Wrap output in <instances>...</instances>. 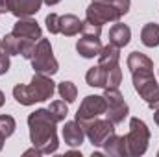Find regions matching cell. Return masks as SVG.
I'll list each match as a JSON object with an SVG mask.
<instances>
[{"label":"cell","mask_w":159,"mask_h":157,"mask_svg":"<svg viewBox=\"0 0 159 157\" xmlns=\"http://www.w3.org/2000/svg\"><path fill=\"white\" fill-rule=\"evenodd\" d=\"M56 120L46 109H35L28 117V128H30V142L35 146L41 154H54L59 148Z\"/></svg>","instance_id":"cell-1"},{"label":"cell","mask_w":159,"mask_h":157,"mask_svg":"<svg viewBox=\"0 0 159 157\" xmlns=\"http://www.w3.org/2000/svg\"><path fill=\"white\" fill-rule=\"evenodd\" d=\"M150 142V129L144 120L133 117L129 120V131L126 135V146H128V157H139L148 150Z\"/></svg>","instance_id":"cell-2"},{"label":"cell","mask_w":159,"mask_h":157,"mask_svg":"<svg viewBox=\"0 0 159 157\" xmlns=\"http://www.w3.org/2000/svg\"><path fill=\"white\" fill-rule=\"evenodd\" d=\"M131 79L137 94L148 104L150 109H154V105L159 102V83L154 76V70H133Z\"/></svg>","instance_id":"cell-3"},{"label":"cell","mask_w":159,"mask_h":157,"mask_svg":"<svg viewBox=\"0 0 159 157\" xmlns=\"http://www.w3.org/2000/svg\"><path fill=\"white\" fill-rule=\"evenodd\" d=\"M32 69L34 72H39V74H46V76H54L57 70H59V63L57 59L54 57V52H52V44L48 39H43L41 37L35 44V50H34V56H32Z\"/></svg>","instance_id":"cell-4"},{"label":"cell","mask_w":159,"mask_h":157,"mask_svg":"<svg viewBox=\"0 0 159 157\" xmlns=\"http://www.w3.org/2000/svg\"><path fill=\"white\" fill-rule=\"evenodd\" d=\"M104 98H106V118H109L115 126L124 122V118L129 115V107L119 89H104Z\"/></svg>","instance_id":"cell-5"},{"label":"cell","mask_w":159,"mask_h":157,"mask_svg":"<svg viewBox=\"0 0 159 157\" xmlns=\"http://www.w3.org/2000/svg\"><path fill=\"white\" fill-rule=\"evenodd\" d=\"M85 131V137L89 139V142L93 146H102L104 141L115 133V124L109 120V118H94V120H89L85 124H80Z\"/></svg>","instance_id":"cell-6"},{"label":"cell","mask_w":159,"mask_h":157,"mask_svg":"<svg viewBox=\"0 0 159 157\" xmlns=\"http://www.w3.org/2000/svg\"><path fill=\"white\" fill-rule=\"evenodd\" d=\"M120 17H122V13L115 6H109L104 2H91V6L85 11V20L98 24V26H104L107 22H119Z\"/></svg>","instance_id":"cell-7"},{"label":"cell","mask_w":159,"mask_h":157,"mask_svg":"<svg viewBox=\"0 0 159 157\" xmlns=\"http://www.w3.org/2000/svg\"><path fill=\"white\" fill-rule=\"evenodd\" d=\"M102 115H106V98H104V94L102 96L100 94H89V96L83 98L80 109L76 111L74 120H78L80 124H85V122L94 120V118L102 117Z\"/></svg>","instance_id":"cell-8"},{"label":"cell","mask_w":159,"mask_h":157,"mask_svg":"<svg viewBox=\"0 0 159 157\" xmlns=\"http://www.w3.org/2000/svg\"><path fill=\"white\" fill-rule=\"evenodd\" d=\"M35 44H37L35 41L22 39L15 34H7L2 39V52H6L7 56H22L24 59H32Z\"/></svg>","instance_id":"cell-9"},{"label":"cell","mask_w":159,"mask_h":157,"mask_svg":"<svg viewBox=\"0 0 159 157\" xmlns=\"http://www.w3.org/2000/svg\"><path fill=\"white\" fill-rule=\"evenodd\" d=\"M28 89H30V94H32L34 102H46V100H50L54 96L56 83L52 81L50 76L35 72L32 81H30V85H28Z\"/></svg>","instance_id":"cell-10"},{"label":"cell","mask_w":159,"mask_h":157,"mask_svg":"<svg viewBox=\"0 0 159 157\" xmlns=\"http://www.w3.org/2000/svg\"><path fill=\"white\" fill-rule=\"evenodd\" d=\"M15 35L22 37V39H30V41H37L43 37V30L37 24V20H34L32 17H24V19H19L15 24H13V32Z\"/></svg>","instance_id":"cell-11"},{"label":"cell","mask_w":159,"mask_h":157,"mask_svg":"<svg viewBox=\"0 0 159 157\" xmlns=\"http://www.w3.org/2000/svg\"><path fill=\"white\" fill-rule=\"evenodd\" d=\"M102 41L100 35H89V34H83L81 39H78L76 43V52H78L81 57L85 59H93V57H98L100 52H102Z\"/></svg>","instance_id":"cell-12"},{"label":"cell","mask_w":159,"mask_h":157,"mask_svg":"<svg viewBox=\"0 0 159 157\" xmlns=\"http://www.w3.org/2000/svg\"><path fill=\"white\" fill-rule=\"evenodd\" d=\"M83 139H85V131L83 128L80 126L78 120H70V122H65L63 126V141L67 146L70 148H80L83 144Z\"/></svg>","instance_id":"cell-13"},{"label":"cell","mask_w":159,"mask_h":157,"mask_svg":"<svg viewBox=\"0 0 159 157\" xmlns=\"http://www.w3.org/2000/svg\"><path fill=\"white\" fill-rule=\"evenodd\" d=\"M104 154L109 157H128V146H126V135H117V133H111L104 144Z\"/></svg>","instance_id":"cell-14"},{"label":"cell","mask_w":159,"mask_h":157,"mask_svg":"<svg viewBox=\"0 0 159 157\" xmlns=\"http://www.w3.org/2000/svg\"><path fill=\"white\" fill-rule=\"evenodd\" d=\"M43 6V0H11V11L17 19L35 15Z\"/></svg>","instance_id":"cell-15"},{"label":"cell","mask_w":159,"mask_h":157,"mask_svg":"<svg viewBox=\"0 0 159 157\" xmlns=\"http://www.w3.org/2000/svg\"><path fill=\"white\" fill-rule=\"evenodd\" d=\"M83 20H80L76 15H59V22H57V34L65 35V37H74L81 32Z\"/></svg>","instance_id":"cell-16"},{"label":"cell","mask_w":159,"mask_h":157,"mask_svg":"<svg viewBox=\"0 0 159 157\" xmlns=\"http://www.w3.org/2000/svg\"><path fill=\"white\" fill-rule=\"evenodd\" d=\"M129 39H131V30H129V26H126V24L117 22V24L109 30V43L115 44L117 48H124V46L129 43Z\"/></svg>","instance_id":"cell-17"},{"label":"cell","mask_w":159,"mask_h":157,"mask_svg":"<svg viewBox=\"0 0 159 157\" xmlns=\"http://www.w3.org/2000/svg\"><path fill=\"white\" fill-rule=\"evenodd\" d=\"M128 69L129 72L133 70H154V63L148 56H144L143 52H131L128 56Z\"/></svg>","instance_id":"cell-18"},{"label":"cell","mask_w":159,"mask_h":157,"mask_svg":"<svg viewBox=\"0 0 159 157\" xmlns=\"http://www.w3.org/2000/svg\"><path fill=\"white\" fill-rule=\"evenodd\" d=\"M141 41H143V44L148 46V48L159 46V24H156V22L144 24L143 30H141Z\"/></svg>","instance_id":"cell-19"},{"label":"cell","mask_w":159,"mask_h":157,"mask_svg":"<svg viewBox=\"0 0 159 157\" xmlns=\"http://www.w3.org/2000/svg\"><path fill=\"white\" fill-rule=\"evenodd\" d=\"M85 81H87L89 87H102V89H106V72H104V69L100 65L91 67L87 70V74H85Z\"/></svg>","instance_id":"cell-20"},{"label":"cell","mask_w":159,"mask_h":157,"mask_svg":"<svg viewBox=\"0 0 159 157\" xmlns=\"http://www.w3.org/2000/svg\"><path fill=\"white\" fill-rule=\"evenodd\" d=\"M57 92H59V96H61L67 104H72V102H76V98H78V87H76L72 81H61V83L57 85Z\"/></svg>","instance_id":"cell-21"},{"label":"cell","mask_w":159,"mask_h":157,"mask_svg":"<svg viewBox=\"0 0 159 157\" xmlns=\"http://www.w3.org/2000/svg\"><path fill=\"white\" fill-rule=\"evenodd\" d=\"M48 111H50V115L54 117L56 122H63L67 118V115H69V107H67L65 100H54V102H50Z\"/></svg>","instance_id":"cell-22"},{"label":"cell","mask_w":159,"mask_h":157,"mask_svg":"<svg viewBox=\"0 0 159 157\" xmlns=\"http://www.w3.org/2000/svg\"><path fill=\"white\" fill-rule=\"evenodd\" d=\"M13 98H15L20 105H34V104H35L34 98H32V94H30L28 85H22V83H19V85L13 87Z\"/></svg>","instance_id":"cell-23"},{"label":"cell","mask_w":159,"mask_h":157,"mask_svg":"<svg viewBox=\"0 0 159 157\" xmlns=\"http://www.w3.org/2000/svg\"><path fill=\"white\" fill-rule=\"evenodd\" d=\"M15 129H17L15 118L11 117V115H0V133H2L6 139L11 137V135L15 133Z\"/></svg>","instance_id":"cell-24"},{"label":"cell","mask_w":159,"mask_h":157,"mask_svg":"<svg viewBox=\"0 0 159 157\" xmlns=\"http://www.w3.org/2000/svg\"><path fill=\"white\" fill-rule=\"evenodd\" d=\"M91 2H104V4L115 6L122 15H126V13L129 11V6H131V2H129V0H91Z\"/></svg>","instance_id":"cell-25"},{"label":"cell","mask_w":159,"mask_h":157,"mask_svg":"<svg viewBox=\"0 0 159 157\" xmlns=\"http://www.w3.org/2000/svg\"><path fill=\"white\" fill-rule=\"evenodd\" d=\"M57 22H59V15H57V13H50V15H46V19H44L46 30H48L50 34H54V35H57Z\"/></svg>","instance_id":"cell-26"},{"label":"cell","mask_w":159,"mask_h":157,"mask_svg":"<svg viewBox=\"0 0 159 157\" xmlns=\"http://www.w3.org/2000/svg\"><path fill=\"white\" fill-rule=\"evenodd\" d=\"M81 34H89V35H100V34H102V26H98V24H93V22L85 20V22H83V26H81Z\"/></svg>","instance_id":"cell-27"},{"label":"cell","mask_w":159,"mask_h":157,"mask_svg":"<svg viewBox=\"0 0 159 157\" xmlns=\"http://www.w3.org/2000/svg\"><path fill=\"white\" fill-rule=\"evenodd\" d=\"M9 65H11V63H9V56L0 50V76H4V74L9 70Z\"/></svg>","instance_id":"cell-28"},{"label":"cell","mask_w":159,"mask_h":157,"mask_svg":"<svg viewBox=\"0 0 159 157\" xmlns=\"http://www.w3.org/2000/svg\"><path fill=\"white\" fill-rule=\"evenodd\" d=\"M11 11V0H0V13H9Z\"/></svg>","instance_id":"cell-29"},{"label":"cell","mask_w":159,"mask_h":157,"mask_svg":"<svg viewBox=\"0 0 159 157\" xmlns=\"http://www.w3.org/2000/svg\"><path fill=\"white\" fill-rule=\"evenodd\" d=\"M154 122L157 124V128H159V102L154 105Z\"/></svg>","instance_id":"cell-30"},{"label":"cell","mask_w":159,"mask_h":157,"mask_svg":"<svg viewBox=\"0 0 159 157\" xmlns=\"http://www.w3.org/2000/svg\"><path fill=\"white\" fill-rule=\"evenodd\" d=\"M43 2H44L46 6H56V4H59L61 0H43Z\"/></svg>","instance_id":"cell-31"},{"label":"cell","mask_w":159,"mask_h":157,"mask_svg":"<svg viewBox=\"0 0 159 157\" xmlns=\"http://www.w3.org/2000/svg\"><path fill=\"white\" fill-rule=\"evenodd\" d=\"M4 104H6V96H4V92L0 91V107H2Z\"/></svg>","instance_id":"cell-32"},{"label":"cell","mask_w":159,"mask_h":157,"mask_svg":"<svg viewBox=\"0 0 159 157\" xmlns=\"http://www.w3.org/2000/svg\"><path fill=\"white\" fill-rule=\"evenodd\" d=\"M4 141H6V137L0 133V152H2V148H4Z\"/></svg>","instance_id":"cell-33"},{"label":"cell","mask_w":159,"mask_h":157,"mask_svg":"<svg viewBox=\"0 0 159 157\" xmlns=\"http://www.w3.org/2000/svg\"><path fill=\"white\" fill-rule=\"evenodd\" d=\"M0 50H2V39H0Z\"/></svg>","instance_id":"cell-34"},{"label":"cell","mask_w":159,"mask_h":157,"mask_svg":"<svg viewBox=\"0 0 159 157\" xmlns=\"http://www.w3.org/2000/svg\"><path fill=\"white\" fill-rule=\"evenodd\" d=\"M157 155H159V152H157Z\"/></svg>","instance_id":"cell-35"}]
</instances>
